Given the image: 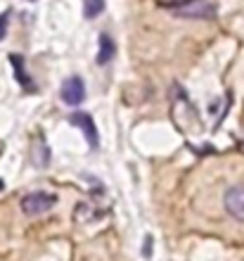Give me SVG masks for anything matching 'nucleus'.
I'll list each match as a JSON object with an SVG mask.
<instances>
[{"instance_id": "obj_10", "label": "nucleus", "mask_w": 244, "mask_h": 261, "mask_svg": "<svg viewBox=\"0 0 244 261\" xmlns=\"http://www.w3.org/2000/svg\"><path fill=\"white\" fill-rule=\"evenodd\" d=\"M161 5H166V7H176V5H180L183 0H159Z\"/></svg>"}, {"instance_id": "obj_6", "label": "nucleus", "mask_w": 244, "mask_h": 261, "mask_svg": "<svg viewBox=\"0 0 244 261\" xmlns=\"http://www.w3.org/2000/svg\"><path fill=\"white\" fill-rule=\"evenodd\" d=\"M10 62L14 64V76H17V81L24 86V90H31V93H34L36 90L34 81H29L26 74H24V60H21L19 55H10Z\"/></svg>"}, {"instance_id": "obj_9", "label": "nucleus", "mask_w": 244, "mask_h": 261, "mask_svg": "<svg viewBox=\"0 0 244 261\" xmlns=\"http://www.w3.org/2000/svg\"><path fill=\"white\" fill-rule=\"evenodd\" d=\"M10 17H12V12L7 10V12L0 14V41L7 36V27H10Z\"/></svg>"}, {"instance_id": "obj_12", "label": "nucleus", "mask_w": 244, "mask_h": 261, "mask_svg": "<svg viewBox=\"0 0 244 261\" xmlns=\"http://www.w3.org/2000/svg\"><path fill=\"white\" fill-rule=\"evenodd\" d=\"M3 188H5V183H3V178H0V193H3Z\"/></svg>"}, {"instance_id": "obj_4", "label": "nucleus", "mask_w": 244, "mask_h": 261, "mask_svg": "<svg viewBox=\"0 0 244 261\" xmlns=\"http://www.w3.org/2000/svg\"><path fill=\"white\" fill-rule=\"evenodd\" d=\"M225 212L230 214L232 219L244 221V186H232L228 188V193L223 197Z\"/></svg>"}, {"instance_id": "obj_11", "label": "nucleus", "mask_w": 244, "mask_h": 261, "mask_svg": "<svg viewBox=\"0 0 244 261\" xmlns=\"http://www.w3.org/2000/svg\"><path fill=\"white\" fill-rule=\"evenodd\" d=\"M143 252H145V254H152V238H147V242H145V247H143Z\"/></svg>"}, {"instance_id": "obj_7", "label": "nucleus", "mask_w": 244, "mask_h": 261, "mask_svg": "<svg viewBox=\"0 0 244 261\" xmlns=\"http://www.w3.org/2000/svg\"><path fill=\"white\" fill-rule=\"evenodd\" d=\"M114 57V41L109 36H100V53H97V64H107Z\"/></svg>"}, {"instance_id": "obj_8", "label": "nucleus", "mask_w": 244, "mask_h": 261, "mask_svg": "<svg viewBox=\"0 0 244 261\" xmlns=\"http://www.w3.org/2000/svg\"><path fill=\"white\" fill-rule=\"evenodd\" d=\"M104 10V0H86V17L93 19Z\"/></svg>"}, {"instance_id": "obj_5", "label": "nucleus", "mask_w": 244, "mask_h": 261, "mask_svg": "<svg viewBox=\"0 0 244 261\" xmlns=\"http://www.w3.org/2000/svg\"><path fill=\"white\" fill-rule=\"evenodd\" d=\"M71 124L78 126V128L83 130V136H86V140H88V145L95 150L97 143H100V138H97V128H95V121H93V117L90 114H86V112H74L71 114Z\"/></svg>"}, {"instance_id": "obj_1", "label": "nucleus", "mask_w": 244, "mask_h": 261, "mask_svg": "<svg viewBox=\"0 0 244 261\" xmlns=\"http://www.w3.org/2000/svg\"><path fill=\"white\" fill-rule=\"evenodd\" d=\"M178 17H190V19H211L216 14V3L213 0H183L180 5L171 7Z\"/></svg>"}, {"instance_id": "obj_2", "label": "nucleus", "mask_w": 244, "mask_h": 261, "mask_svg": "<svg viewBox=\"0 0 244 261\" xmlns=\"http://www.w3.org/2000/svg\"><path fill=\"white\" fill-rule=\"evenodd\" d=\"M57 204V197L50 193H29L21 197V209L26 216H41Z\"/></svg>"}, {"instance_id": "obj_3", "label": "nucleus", "mask_w": 244, "mask_h": 261, "mask_svg": "<svg viewBox=\"0 0 244 261\" xmlns=\"http://www.w3.org/2000/svg\"><path fill=\"white\" fill-rule=\"evenodd\" d=\"M62 100L71 107L81 105L86 100V86H83L81 76H69L67 81L62 83Z\"/></svg>"}]
</instances>
